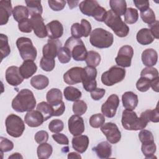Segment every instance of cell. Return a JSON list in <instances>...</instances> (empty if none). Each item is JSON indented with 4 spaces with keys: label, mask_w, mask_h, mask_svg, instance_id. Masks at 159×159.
I'll return each mask as SVG.
<instances>
[{
    "label": "cell",
    "mask_w": 159,
    "mask_h": 159,
    "mask_svg": "<svg viewBox=\"0 0 159 159\" xmlns=\"http://www.w3.org/2000/svg\"><path fill=\"white\" fill-rule=\"evenodd\" d=\"M35 106L36 100L34 94L28 89H21L12 101V107L17 112L30 111Z\"/></svg>",
    "instance_id": "1"
},
{
    "label": "cell",
    "mask_w": 159,
    "mask_h": 159,
    "mask_svg": "<svg viewBox=\"0 0 159 159\" xmlns=\"http://www.w3.org/2000/svg\"><path fill=\"white\" fill-rule=\"evenodd\" d=\"M104 22L119 37H126L129 32L128 25L122 21L120 16L117 15L111 9L107 11Z\"/></svg>",
    "instance_id": "2"
},
{
    "label": "cell",
    "mask_w": 159,
    "mask_h": 159,
    "mask_svg": "<svg viewBox=\"0 0 159 159\" xmlns=\"http://www.w3.org/2000/svg\"><path fill=\"white\" fill-rule=\"evenodd\" d=\"M121 122L122 127L127 130L144 129L148 123L143 117H138L135 112L129 109H125L122 112Z\"/></svg>",
    "instance_id": "3"
},
{
    "label": "cell",
    "mask_w": 159,
    "mask_h": 159,
    "mask_svg": "<svg viewBox=\"0 0 159 159\" xmlns=\"http://www.w3.org/2000/svg\"><path fill=\"white\" fill-rule=\"evenodd\" d=\"M89 42L93 47L106 48L112 45L114 36L112 33L102 28H96L91 32Z\"/></svg>",
    "instance_id": "4"
},
{
    "label": "cell",
    "mask_w": 159,
    "mask_h": 159,
    "mask_svg": "<svg viewBox=\"0 0 159 159\" xmlns=\"http://www.w3.org/2000/svg\"><path fill=\"white\" fill-rule=\"evenodd\" d=\"M64 47L70 51L71 57L75 61L85 60L88 52L81 39L71 36L66 40Z\"/></svg>",
    "instance_id": "5"
},
{
    "label": "cell",
    "mask_w": 159,
    "mask_h": 159,
    "mask_svg": "<svg viewBox=\"0 0 159 159\" xmlns=\"http://www.w3.org/2000/svg\"><path fill=\"white\" fill-rule=\"evenodd\" d=\"M16 45L20 55L24 60H30L34 61L36 59L37 50L29 38L24 37L18 38L16 40Z\"/></svg>",
    "instance_id": "6"
},
{
    "label": "cell",
    "mask_w": 159,
    "mask_h": 159,
    "mask_svg": "<svg viewBox=\"0 0 159 159\" xmlns=\"http://www.w3.org/2000/svg\"><path fill=\"white\" fill-rule=\"evenodd\" d=\"M5 124L7 133L12 137H20L25 130V124L22 119L14 114H11L7 117Z\"/></svg>",
    "instance_id": "7"
},
{
    "label": "cell",
    "mask_w": 159,
    "mask_h": 159,
    "mask_svg": "<svg viewBox=\"0 0 159 159\" xmlns=\"http://www.w3.org/2000/svg\"><path fill=\"white\" fill-rule=\"evenodd\" d=\"M125 76V70L118 66H113L101 75L102 83L107 86L122 81Z\"/></svg>",
    "instance_id": "8"
},
{
    "label": "cell",
    "mask_w": 159,
    "mask_h": 159,
    "mask_svg": "<svg viewBox=\"0 0 159 159\" xmlns=\"http://www.w3.org/2000/svg\"><path fill=\"white\" fill-rule=\"evenodd\" d=\"M62 99L61 91L58 88H52L47 93V102L52 106L55 109L54 116H60L65 112V106Z\"/></svg>",
    "instance_id": "9"
},
{
    "label": "cell",
    "mask_w": 159,
    "mask_h": 159,
    "mask_svg": "<svg viewBox=\"0 0 159 159\" xmlns=\"http://www.w3.org/2000/svg\"><path fill=\"white\" fill-rule=\"evenodd\" d=\"M96 76L97 70L96 68L89 66H86L84 68L82 76V83L83 88L86 91L91 92L96 88Z\"/></svg>",
    "instance_id": "10"
},
{
    "label": "cell",
    "mask_w": 159,
    "mask_h": 159,
    "mask_svg": "<svg viewBox=\"0 0 159 159\" xmlns=\"http://www.w3.org/2000/svg\"><path fill=\"white\" fill-rule=\"evenodd\" d=\"M134 55V49L130 45H124L119 50L117 56L115 58L116 64L123 68L131 65L132 58Z\"/></svg>",
    "instance_id": "11"
},
{
    "label": "cell",
    "mask_w": 159,
    "mask_h": 159,
    "mask_svg": "<svg viewBox=\"0 0 159 159\" xmlns=\"http://www.w3.org/2000/svg\"><path fill=\"white\" fill-rule=\"evenodd\" d=\"M101 130L111 143H116L121 139V133L117 125L112 122H107L101 127Z\"/></svg>",
    "instance_id": "12"
},
{
    "label": "cell",
    "mask_w": 159,
    "mask_h": 159,
    "mask_svg": "<svg viewBox=\"0 0 159 159\" xmlns=\"http://www.w3.org/2000/svg\"><path fill=\"white\" fill-rule=\"evenodd\" d=\"M119 102L120 100L117 95L112 94L109 96L106 101L101 106V112L103 115L108 118L114 117Z\"/></svg>",
    "instance_id": "13"
},
{
    "label": "cell",
    "mask_w": 159,
    "mask_h": 159,
    "mask_svg": "<svg viewBox=\"0 0 159 159\" xmlns=\"http://www.w3.org/2000/svg\"><path fill=\"white\" fill-rule=\"evenodd\" d=\"M68 130L73 136L82 134L85 129L83 119L78 115L71 116L68 121Z\"/></svg>",
    "instance_id": "14"
},
{
    "label": "cell",
    "mask_w": 159,
    "mask_h": 159,
    "mask_svg": "<svg viewBox=\"0 0 159 159\" xmlns=\"http://www.w3.org/2000/svg\"><path fill=\"white\" fill-rule=\"evenodd\" d=\"M84 68L75 66L68 70L63 75V80L67 84L73 85L82 82Z\"/></svg>",
    "instance_id": "15"
},
{
    "label": "cell",
    "mask_w": 159,
    "mask_h": 159,
    "mask_svg": "<svg viewBox=\"0 0 159 159\" xmlns=\"http://www.w3.org/2000/svg\"><path fill=\"white\" fill-rule=\"evenodd\" d=\"M61 42L58 39H48L47 43L43 47V57L47 58L55 59L60 48L61 47Z\"/></svg>",
    "instance_id": "16"
},
{
    "label": "cell",
    "mask_w": 159,
    "mask_h": 159,
    "mask_svg": "<svg viewBox=\"0 0 159 159\" xmlns=\"http://www.w3.org/2000/svg\"><path fill=\"white\" fill-rule=\"evenodd\" d=\"M24 79L20 73L19 68L17 66H11L7 68L6 71V80L10 85L17 86L22 83Z\"/></svg>",
    "instance_id": "17"
},
{
    "label": "cell",
    "mask_w": 159,
    "mask_h": 159,
    "mask_svg": "<svg viewBox=\"0 0 159 159\" xmlns=\"http://www.w3.org/2000/svg\"><path fill=\"white\" fill-rule=\"evenodd\" d=\"M47 36L49 39H58L60 38L63 34V27L61 23L54 20L48 22L46 25Z\"/></svg>",
    "instance_id": "18"
},
{
    "label": "cell",
    "mask_w": 159,
    "mask_h": 159,
    "mask_svg": "<svg viewBox=\"0 0 159 159\" xmlns=\"http://www.w3.org/2000/svg\"><path fill=\"white\" fill-rule=\"evenodd\" d=\"M26 124L30 127H37L42 124L44 118L42 114L38 110H32L27 112L24 116Z\"/></svg>",
    "instance_id": "19"
},
{
    "label": "cell",
    "mask_w": 159,
    "mask_h": 159,
    "mask_svg": "<svg viewBox=\"0 0 159 159\" xmlns=\"http://www.w3.org/2000/svg\"><path fill=\"white\" fill-rule=\"evenodd\" d=\"M30 20L34 34L39 38H45L47 36V29L45 25L43 19L41 16L31 17Z\"/></svg>",
    "instance_id": "20"
},
{
    "label": "cell",
    "mask_w": 159,
    "mask_h": 159,
    "mask_svg": "<svg viewBox=\"0 0 159 159\" xmlns=\"http://www.w3.org/2000/svg\"><path fill=\"white\" fill-rule=\"evenodd\" d=\"M11 1L2 0L0 1V24L5 25L7 23L9 17L12 14Z\"/></svg>",
    "instance_id": "21"
},
{
    "label": "cell",
    "mask_w": 159,
    "mask_h": 159,
    "mask_svg": "<svg viewBox=\"0 0 159 159\" xmlns=\"http://www.w3.org/2000/svg\"><path fill=\"white\" fill-rule=\"evenodd\" d=\"M100 6L98 2L93 0H86L81 2L79 4V8L81 12L87 16L93 17L96 11Z\"/></svg>",
    "instance_id": "22"
},
{
    "label": "cell",
    "mask_w": 159,
    "mask_h": 159,
    "mask_svg": "<svg viewBox=\"0 0 159 159\" xmlns=\"http://www.w3.org/2000/svg\"><path fill=\"white\" fill-rule=\"evenodd\" d=\"M72 147L78 153H83L87 150L89 145V138L85 135L74 136L72 139Z\"/></svg>",
    "instance_id": "23"
},
{
    "label": "cell",
    "mask_w": 159,
    "mask_h": 159,
    "mask_svg": "<svg viewBox=\"0 0 159 159\" xmlns=\"http://www.w3.org/2000/svg\"><path fill=\"white\" fill-rule=\"evenodd\" d=\"M37 66L33 60H24L23 63L19 67V71L24 79H28L36 73Z\"/></svg>",
    "instance_id": "24"
},
{
    "label": "cell",
    "mask_w": 159,
    "mask_h": 159,
    "mask_svg": "<svg viewBox=\"0 0 159 159\" xmlns=\"http://www.w3.org/2000/svg\"><path fill=\"white\" fill-rule=\"evenodd\" d=\"M142 61L147 67H152L156 65L158 60V53L153 48H147L142 53Z\"/></svg>",
    "instance_id": "25"
},
{
    "label": "cell",
    "mask_w": 159,
    "mask_h": 159,
    "mask_svg": "<svg viewBox=\"0 0 159 159\" xmlns=\"http://www.w3.org/2000/svg\"><path fill=\"white\" fill-rule=\"evenodd\" d=\"M122 101L125 109L133 111L138 104V96L132 91H126L122 94Z\"/></svg>",
    "instance_id": "26"
},
{
    "label": "cell",
    "mask_w": 159,
    "mask_h": 159,
    "mask_svg": "<svg viewBox=\"0 0 159 159\" xmlns=\"http://www.w3.org/2000/svg\"><path fill=\"white\" fill-rule=\"evenodd\" d=\"M93 150L96 153L99 158H108L112 154V147L107 141H103L93 148Z\"/></svg>",
    "instance_id": "27"
},
{
    "label": "cell",
    "mask_w": 159,
    "mask_h": 159,
    "mask_svg": "<svg viewBox=\"0 0 159 159\" xmlns=\"http://www.w3.org/2000/svg\"><path fill=\"white\" fill-rule=\"evenodd\" d=\"M136 39L137 42L143 45L150 44L155 39L150 29L147 28H143L139 30L137 34Z\"/></svg>",
    "instance_id": "28"
},
{
    "label": "cell",
    "mask_w": 159,
    "mask_h": 159,
    "mask_svg": "<svg viewBox=\"0 0 159 159\" xmlns=\"http://www.w3.org/2000/svg\"><path fill=\"white\" fill-rule=\"evenodd\" d=\"M27 5L29 14L31 17L41 16L43 12V8L41 4V1L38 0L25 1Z\"/></svg>",
    "instance_id": "29"
},
{
    "label": "cell",
    "mask_w": 159,
    "mask_h": 159,
    "mask_svg": "<svg viewBox=\"0 0 159 159\" xmlns=\"http://www.w3.org/2000/svg\"><path fill=\"white\" fill-rule=\"evenodd\" d=\"M49 84L48 78L42 75H37L32 78L30 84L33 88L38 90H42L46 88Z\"/></svg>",
    "instance_id": "30"
},
{
    "label": "cell",
    "mask_w": 159,
    "mask_h": 159,
    "mask_svg": "<svg viewBox=\"0 0 159 159\" xmlns=\"http://www.w3.org/2000/svg\"><path fill=\"white\" fill-rule=\"evenodd\" d=\"M37 110L42 114L44 118V121L47 120L52 116H54L55 114V109L49 103L45 101L39 102L37 104Z\"/></svg>",
    "instance_id": "31"
},
{
    "label": "cell",
    "mask_w": 159,
    "mask_h": 159,
    "mask_svg": "<svg viewBox=\"0 0 159 159\" xmlns=\"http://www.w3.org/2000/svg\"><path fill=\"white\" fill-rule=\"evenodd\" d=\"M12 16L15 20L19 23L25 19H29V12L27 7L19 5L13 8Z\"/></svg>",
    "instance_id": "32"
},
{
    "label": "cell",
    "mask_w": 159,
    "mask_h": 159,
    "mask_svg": "<svg viewBox=\"0 0 159 159\" xmlns=\"http://www.w3.org/2000/svg\"><path fill=\"white\" fill-rule=\"evenodd\" d=\"M109 5L111 10L117 15H124L127 10V3L125 0H111Z\"/></svg>",
    "instance_id": "33"
},
{
    "label": "cell",
    "mask_w": 159,
    "mask_h": 159,
    "mask_svg": "<svg viewBox=\"0 0 159 159\" xmlns=\"http://www.w3.org/2000/svg\"><path fill=\"white\" fill-rule=\"evenodd\" d=\"M64 96L67 101H76L79 100L82 96L81 92L76 88L73 86H67L63 91Z\"/></svg>",
    "instance_id": "34"
},
{
    "label": "cell",
    "mask_w": 159,
    "mask_h": 159,
    "mask_svg": "<svg viewBox=\"0 0 159 159\" xmlns=\"http://www.w3.org/2000/svg\"><path fill=\"white\" fill-rule=\"evenodd\" d=\"M53 152V148L52 145L47 142L40 143L37 149V153L38 158L40 159L48 158Z\"/></svg>",
    "instance_id": "35"
},
{
    "label": "cell",
    "mask_w": 159,
    "mask_h": 159,
    "mask_svg": "<svg viewBox=\"0 0 159 159\" xmlns=\"http://www.w3.org/2000/svg\"><path fill=\"white\" fill-rule=\"evenodd\" d=\"M85 61L87 66L96 68L101 62V55L96 51L90 50L87 52Z\"/></svg>",
    "instance_id": "36"
},
{
    "label": "cell",
    "mask_w": 159,
    "mask_h": 159,
    "mask_svg": "<svg viewBox=\"0 0 159 159\" xmlns=\"http://www.w3.org/2000/svg\"><path fill=\"white\" fill-rule=\"evenodd\" d=\"M140 117L145 119L148 122H159V112L158 109V106L154 109H147L142 112L140 114Z\"/></svg>",
    "instance_id": "37"
},
{
    "label": "cell",
    "mask_w": 159,
    "mask_h": 159,
    "mask_svg": "<svg viewBox=\"0 0 159 159\" xmlns=\"http://www.w3.org/2000/svg\"><path fill=\"white\" fill-rule=\"evenodd\" d=\"M0 51L1 55V61L7 57L11 53V48L8 43V37L7 35L0 34Z\"/></svg>",
    "instance_id": "38"
},
{
    "label": "cell",
    "mask_w": 159,
    "mask_h": 159,
    "mask_svg": "<svg viewBox=\"0 0 159 159\" xmlns=\"http://www.w3.org/2000/svg\"><path fill=\"white\" fill-rule=\"evenodd\" d=\"M139 19V13L136 9L129 7L124 14V21L129 24L135 23Z\"/></svg>",
    "instance_id": "39"
},
{
    "label": "cell",
    "mask_w": 159,
    "mask_h": 159,
    "mask_svg": "<svg viewBox=\"0 0 159 159\" xmlns=\"http://www.w3.org/2000/svg\"><path fill=\"white\" fill-rule=\"evenodd\" d=\"M156 149L157 147L155 142L148 144H142L141 150L144 155L145 158H153Z\"/></svg>",
    "instance_id": "40"
},
{
    "label": "cell",
    "mask_w": 159,
    "mask_h": 159,
    "mask_svg": "<svg viewBox=\"0 0 159 159\" xmlns=\"http://www.w3.org/2000/svg\"><path fill=\"white\" fill-rule=\"evenodd\" d=\"M89 122L92 127L99 128L101 127L105 122L104 116L100 113L93 114L90 117Z\"/></svg>",
    "instance_id": "41"
},
{
    "label": "cell",
    "mask_w": 159,
    "mask_h": 159,
    "mask_svg": "<svg viewBox=\"0 0 159 159\" xmlns=\"http://www.w3.org/2000/svg\"><path fill=\"white\" fill-rule=\"evenodd\" d=\"M140 76L147 78L150 81H153L158 78V71L153 67H146L140 73Z\"/></svg>",
    "instance_id": "42"
},
{
    "label": "cell",
    "mask_w": 159,
    "mask_h": 159,
    "mask_svg": "<svg viewBox=\"0 0 159 159\" xmlns=\"http://www.w3.org/2000/svg\"><path fill=\"white\" fill-rule=\"evenodd\" d=\"M88 109L86 103L83 100H77L73 104V111L75 114L81 116L84 114Z\"/></svg>",
    "instance_id": "43"
},
{
    "label": "cell",
    "mask_w": 159,
    "mask_h": 159,
    "mask_svg": "<svg viewBox=\"0 0 159 159\" xmlns=\"http://www.w3.org/2000/svg\"><path fill=\"white\" fill-rule=\"evenodd\" d=\"M57 57L59 61L61 63H67L71 60V52L65 47H61L58 52Z\"/></svg>",
    "instance_id": "44"
},
{
    "label": "cell",
    "mask_w": 159,
    "mask_h": 159,
    "mask_svg": "<svg viewBox=\"0 0 159 159\" xmlns=\"http://www.w3.org/2000/svg\"><path fill=\"white\" fill-rule=\"evenodd\" d=\"M139 138L142 144H148L154 142L153 135L152 133L148 130H141L139 134Z\"/></svg>",
    "instance_id": "45"
},
{
    "label": "cell",
    "mask_w": 159,
    "mask_h": 159,
    "mask_svg": "<svg viewBox=\"0 0 159 159\" xmlns=\"http://www.w3.org/2000/svg\"><path fill=\"white\" fill-rule=\"evenodd\" d=\"M140 17L143 22L148 24V25L153 23L155 20V14L151 8H148L143 12H140Z\"/></svg>",
    "instance_id": "46"
},
{
    "label": "cell",
    "mask_w": 159,
    "mask_h": 159,
    "mask_svg": "<svg viewBox=\"0 0 159 159\" xmlns=\"http://www.w3.org/2000/svg\"><path fill=\"white\" fill-rule=\"evenodd\" d=\"M55 66V61L54 59L47 58L42 57L40 61V68L45 71H51L53 70Z\"/></svg>",
    "instance_id": "47"
},
{
    "label": "cell",
    "mask_w": 159,
    "mask_h": 159,
    "mask_svg": "<svg viewBox=\"0 0 159 159\" xmlns=\"http://www.w3.org/2000/svg\"><path fill=\"white\" fill-rule=\"evenodd\" d=\"M151 81L147 78L140 76L136 83V88L139 91L146 92L150 88Z\"/></svg>",
    "instance_id": "48"
},
{
    "label": "cell",
    "mask_w": 159,
    "mask_h": 159,
    "mask_svg": "<svg viewBox=\"0 0 159 159\" xmlns=\"http://www.w3.org/2000/svg\"><path fill=\"white\" fill-rule=\"evenodd\" d=\"M63 122L60 119H53L48 124V129L53 133H60L63 130Z\"/></svg>",
    "instance_id": "49"
},
{
    "label": "cell",
    "mask_w": 159,
    "mask_h": 159,
    "mask_svg": "<svg viewBox=\"0 0 159 159\" xmlns=\"http://www.w3.org/2000/svg\"><path fill=\"white\" fill-rule=\"evenodd\" d=\"M14 148V143L10 140L1 137H0V150L2 154L4 152H7L12 150Z\"/></svg>",
    "instance_id": "50"
},
{
    "label": "cell",
    "mask_w": 159,
    "mask_h": 159,
    "mask_svg": "<svg viewBox=\"0 0 159 159\" xmlns=\"http://www.w3.org/2000/svg\"><path fill=\"white\" fill-rule=\"evenodd\" d=\"M71 34L72 37L75 38L80 39L81 37H83L84 32L83 27L80 23H74L71 27Z\"/></svg>",
    "instance_id": "51"
},
{
    "label": "cell",
    "mask_w": 159,
    "mask_h": 159,
    "mask_svg": "<svg viewBox=\"0 0 159 159\" xmlns=\"http://www.w3.org/2000/svg\"><path fill=\"white\" fill-rule=\"evenodd\" d=\"M18 28L22 32L24 33H30L32 32V25L30 20V19H25L18 24Z\"/></svg>",
    "instance_id": "52"
},
{
    "label": "cell",
    "mask_w": 159,
    "mask_h": 159,
    "mask_svg": "<svg viewBox=\"0 0 159 159\" xmlns=\"http://www.w3.org/2000/svg\"><path fill=\"white\" fill-rule=\"evenodd\" d=\"M49 7L54 11H61L65 6L66 1L63 0L60 1H48Z\"/></svg>",
    "instance_id": "53"
},
{
    "label": "cell",
    "mask_w": 159,
    "mask_h": 159,
    "mask_svg": "<svg viewBox=\"0 0 159 159\" xmlns=\"http://www.w3.org/2000/svg\"><path fill=\"white\" fill-rule=\"evenodd\" d=\"M34 139L39 144L47 142L48 139V134L45 130H40L35 134Z\"/></svg>",
    "instance_id": "54"
},
{
    "label": "cell",
    "mask_w": 159,
    "mask_h": 159,
    "mask_svg": "<svg viewBox=\"0 0 159 159\" xmlns=\"http://www.w3.org/2000/svg\"><path fill=\"white\" fill-rule=\"evenodd\" d=\"M52 138L55 142H57L59 144L67 145L69 143L68 137L63 134L56 133L55 134L52 135Z\"/></svg>",
    "instance_id": "55"
},
{
    "label": "cell",
    "mask_w": 159,
    "mask_h": 159,
    "mask_svg": "<svg viewBox=\"0 0 159 159\" xmlns=\"http://www.w3.org/2000/svg\"><path fill=\"white\" fill-rule=\"evenodd\" d=\"M106 93V90L103 88H96L91 92V97L94 101L100 100L103 98Z\"/></svg>",
    "instance_id": "56"
},
{
    "label": "cell",
    "mask_w": 159,
    "mask_h": 159,
    "mask_svg": "<svg viewBox=\"0 0 159 159\" xmlns=\"http://www.w3.org/2000/svg\"><path fill=\"white\" fill-rule=\"evenodd\" d=\"M134 3L140 12H143L149 8V1L147 0H134Z\"/></svg>",
    "instance_id": "57"
},
{
    "label": "cell",
    "mask_w": 159,
    "mask_h": 159,
    "mask_svg": "<svg viewBox=\"0 0 159 159\" xmlns=\"http://www.w3.org/2000/svg\"><path fill=\"white\" fill-rule=\"evenodd\" d=\"M81 25L83 27V32H84V37H88L91 32V25L89 21H88L86 19H82L81 20Z\"/></svg>",
    "instance_id": "58"
},
{
    "label": "cell",
    "mask_w": 159,
    "mask_h": 159,
    "mask_svg": "<svg viewBox=\"0 0 159 159\" xmlns=\"http://www.w3.org/2000/svg\"><path fill=\"white\" fill-rule=\"evenodd\" d=\"M148 25L150 27V30L151 31L154 38L158 39H159V32H158L159 22H158V20H155L153 23H152L150 25Z\"/></svg>",
    "instance_id": "59"
},
{
    "label": "cell",
    "mask_w": 159,
    "mask_h": 159,
    "mask_svg": "<svg viewBox=\"0 0 159 159\" xmlns=\"http://www.w3.org/2000/svg\"><path fill=\"white\" fill-rule=\"evenodd\" d=\"M158 82H159V78L155 79L151 81L150 87L153 89V91L158 93L159 91V88H158Z\"/></svg>",
    "instance_id": "60"
},
{
    "label": "cell",
    "mask_w": 159,
    "mask_h": 159,
    "mask_svg": "<svg viewBox=\"0 0 159 159\" xmlns=\"http://www.w3.org/2000/svg\"><path fill=\"white\" fill-rule=\"evenodd\" d=\"M68 159H70V158H72V159H74V158L80 159V158H81V155L80 154H78L76 152H71V153H68Z\"/></svg>",
    "instance_id": "61"
},
{
    "label": "cell",
    "mask_w": 159,
    "mask_h": 159,
    "mask_svg": "<svg viewBox=\"0 0 159 159\" xmlns=\"http://www.w3.org/2000/svg\"><path fill=\"white\" fill-rule=\"evenodd\" d=\"M78 2H79L78 1H67V3L68 4L69 7L70 9H73L74 7H76L78 6Z\"/></svg>",
    "instance_id": "62"
},
{
    "label": "cell",
    "mask_w": 159,
    "mask_h": 159,
    "mask_svg": "<svg viewBox=\"0 0 159 159\" xmlns=\"http://www.w3.org/2000/svg\"><path fill=\"white\" fill-rule=\"evenodd\" d=\"M9 159H11V158H16V159H19V158H21L22 159L23 157L19 153H12L11 155H10L9 157H8Z\"/></svg>",
    "instance_id": "63"
}]
</instances>
